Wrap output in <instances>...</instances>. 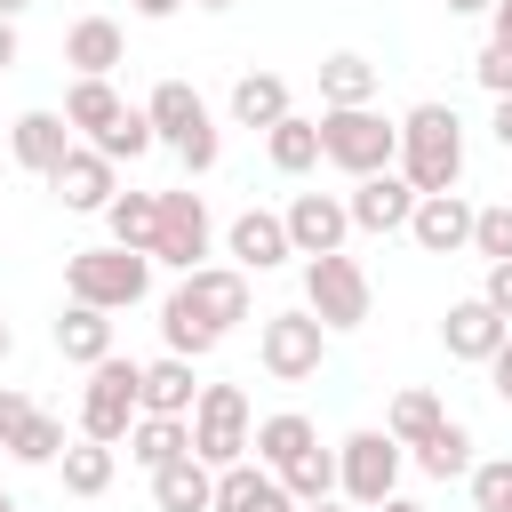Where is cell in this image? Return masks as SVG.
I'll list each match as a JSON object with an SVG mask.
<instances>
[{
    "instance_id": "cell-23",
    "label": "cell",
    "mask_w": 512,
    "mask_h": 512,
    "mask_svg": "<svg viewBox=\"0 0 512 512\" xmlns=\"http://www.w3.org/2000/svg\"><path fill=\"white\" fill-rule=\"evenodd\" d=\"M304 448H320V432H312V416H296V408H280V416H264V424L248 432V456H256L264 472H288Z\"/></svg>"
},
{
    "instance_id": "cell-33",
    "label": "cell",
    "mask_w": 512,
    "mask_h": 512,
    "mask_svg": "<svg viewBox=\"0 0 512 512\" xmlns=\"http://www.w3.org/2000/svg\"><path fill=\"white\" fill-rule=\"evenodd\" d=\"M160 336H168V352H176V360H208V352L224 344V336H216L184 296H168V304H160Z\"/></svg>"
},
{
    "instance_id": "cell-31",
    "label": "cell",
    "mask_w": 512,
    "mask_h": 512,
    "mask_svg": "<svg viewBox=\"0 0 512 512\" xmlns=\"http://www.w3.org/2000/svg\"><path fill=\"white\" fill-rule=\"evenodd\" d=\"M56 472H64V496H104L112 472H120V448H104V440H72V448L56 456Z\"/></svg>"
},
{
    "instance_id": "cell-6",
    "label": "cell",
    "mask_w": 512,
    "mask_h": 512,
    "mask_svg": "<svg viewBox=\"0 0 512 512\" xmlns=\"http://www.w3.org/2000/svg\"><path fill=\"white\" fill-rule=\"evenodd\" d=\"M136 368H144V360H120V352L88 368V392H80V440H104V448L128 440V424L144 416V408H136Z\"/></svg>"
},
{
    "instance_id": "cell-9",
    "label": "cell",
    "mask_w": 512,
    "mask_h": 512,
    "mask_svg": "<svg viewBox=\"0 0 512 512\" xmlns=\"http://www.w3.org/2000/svg\"><path fill=\"white\" fill-rule=\"evenodd\" d=\"M400 440L392 432H352L344 448H336V488H344V504H384V496H400Z\"/></svg>"
},
{
    "instance_id": "cell-53",
    "label": "cell",
    "mask_w": 512,
    "mask_h": 512,
    "mask_svg": "<svg viewBox=\"0 0 512 512\" xmlns=\"http://www.w3.org/2000/svg\"><path fill=\"white\" fill-rule=\"evenodd\" d=\"M192 8H232V0H192Z\"/></svg>"
},
{
    "instance_id": "cell-54",
    "label": "cell",
    "mask_w": 512,
    "mask_h": 512,
    "mask_svg": "<svg viewBox=\"0 0 512 512\" xmlns=\"http://www.w3.org/2000/svg\"><path fill=\"white\" fill-rule=\"evenodd\" d=\"M0 512H16V496H8V488H0Z\"/></svg>"
},
{
    "instance_id": "cell-29",
    "label": "cell",
    "mask_w": 512,
    "mask_h": 512,
    "mask_svg": "<svg viewBox=\"0 0 512 512\" xmlns=\"http://www.w3.org/2000/svg\"><path fill=\"white\" fill-rule=\"evenodd\" d=\"M104 224H112V248H136V256H152V232H160V192H112Z\"/></svg>"
},
{
    "instance_id": "cell-16",
    "label": "cell",
    "mask_w": 512,
    "mask_h": 512,
    "mask_svg": "<svg viewBox=\"0 0 512 512\" xmlns=\"http://www.w3.org/2000/svg\"><path fill=\"white\" fill-rule=\"evenodd\" d=\"M224 256H232L240 272H272V264H288L296 248H288V224H280L272 208H248V216H232V232H224Z\"/></svg>"
},
{
    "instance_id": "cell-55",
    "label": "cell",
    "mask_w": 512,
    "mask_h": 512,
    "mask_svg": "<svg viewBox=\"0 0 512 512\" xmlns=\"http://www.w3.org/2000/svg\"><path fill=\"white\" fill-rule=\"evenodd\" d=\"M0 160H8V144H0Z\"/></svg>"
},
{
    "instance_id": "cell-42",
    "label": "cell",
    "mask_w": 512,
    "mask_h": 512,
    "mask_svg": "<svg viewBox=\"0 0 512 512\" xmlns=\"http://www.w3.org/2000/svg\"><path fill=\"white\" fill-rule=\"evenodd\" d=\"M24 416H32V400H24L16 384H0V448L16 440V424H24Z\"/></svg>"
},
{
    "instance_id": "cell-37",
    "label": "cell",
    "mask_w": 512,
    "mask_h": 512,
    "mask_svg": "<svg viewBox=\"0 0 512 512\" xmlns=\"http://www.w3.org/2000/svg\"><path fill=\"white\" fill-rule=\"evenodd\" d=\"M96 152H104L112 168H120V160H144V152H152V120H144V104H128V112H120V128H112V136H96Z\"/></svg>"
},
{
    "instance_id": "cell-35",
    "label": "cell",
    "mask_w": 512,
    "mask_h": 512,
    "mask_svg": "<svg viewBox=\"0 0 512 512\" xmlns=\"http://www.w3.org/2000/svg\"><path fill=\"white\" fill-rule=\"evenodd\" d=\"M416 464H424L432 480H464V472H472L480 456H472V432H464V424L448 416V424H440V432H432V440L416 448Z\"/></svg>"
},
{
    "instance_id": "cell-2",
    "label": "cell",
    "mask_w": 512,
    "mask_h": 512,
    "mask_svg": "<svg viewBox=\"0 0 512 512\" xmlns=\"http://www.w3.org/2000/svg\"><path fill=\"white\" fill-rule=\"evenodd\" d=\"M144 120H152V144H168L184 160V176H208L224 160V136H216V120H208V104H200L192 80H160L144 96Z\"/></svg>"
},
{
    "instance_id": "cell-52",
    "label": "cell",
    "mask_w": 512,
    "mask_h": 512,
    "mask_svg": "<svg viewBox=\"0 0 512 512\" xmlns=\"http://www.w3.org/2000/svg\"><path fill=\"white\" fill-rule=\"evenodd\" d=\"M8 352H16V336H8V320H0V360H8Z\"/></svg>"
},
{
    "instance_id": "cell-40",
    "label": "cell",
    "mask_w": 512,
    "mask_h": 512,
    "mask_svg": "<svg viewBox=\"0 0 512 512\" xmlns=\"http://www.w3.org/2000/svg\"><path fill=\"white\" fill-rule=\"evenodd\" d=\"M472 72H480V88H488V96H512V40H488Z\"/></svg>"
},
{
    "instance_id": "cell-11",
    "label": "cell",
    "mask_w": 512,
    "mask_h": 512,
    "mask_svg": "<svg viewBox=\"0 0 512 512\" xmlns=\"http://www.w3.org/2000/svg\"><path fill=\"white\" fill-rule=\"evenodd\" d=\"M176 296H184L216 336H232V328L248 320V272H240V264H200V272L176 280Z\"/></svg>"
},
{
    "instance_id": "cell-43",
    "label": "cell",
    "mask_w": 512,
    "mask_h": 512,
    "mask_svg": "<svg viewBox=\"0 0 512 512\" xmlns=\"http://www.w3.org/2000/svg\"><path fill=\"white\" fill-rule=\"evenodd\" d=\"M488 392H496V400L512 408V336H504V344L488 352Z\"/></svg>"
},
{
    "instance_id": "cell-38",
    "label": "cell",
    "mask_w": 512,
    "mask_h": 512,
    "mask_svg": "<svg viewBox=\"0 0 512 512\" xmlns=\"http://www.w3.org/2000/svg\"><path fill=\"white\" fill-rule=\"evenodd\" d=\"M472 248H480L488 264H512V200H496V208H472Z\"/></svg>"
},
{
    "instance_id": "cell-8",
    "label": "cell",
    "mask_w": 512,
    "mask_h": 512,
    "mask_svg": "<svg viewBox=\"0 0 512 512\" xmlns=\"http://www.w3.org/2000/svg\"><path fill=\"white\" fill-rule=\"evenodd\" d=\"M256 360H264L272 384H304V376H320V360H328V328H320L312 312H272V320L256 328Z\"/></svg>"
},
{
    "instance_id": "cell-4",
    "label": "cell",
    "mask_w": 512,
    "mask_h": 512,
    "mask_svg": "<svg viewBox=\"0 0 512 512\" xmlns=\"http://www.w3.org/2000/svg\"><path fill=\"white\" fill-rule=\"evenodd\" d=\"M64 288H72V304H96V312H128V304H144V288H152V256H136V248H80L72 264H64Z\"/></svg>"
},
{
    "instance_id": "cell-22",
    "label": "cell",
    "mask_w": 512,
    "mask_h": 512,
    "mask_svg": "<svg viewBox=\"0 0 512 512\" xmlns=\"http://www.w3.org/2000/svg\"><path fill=\"white\" fill-rule=\"evenodd\" d=\"M56 352H64L72 368L112 360V312H96V304H64V312H56Z\"/></svg>"
},
{
    "instance_id": "cell-12",
    "label": "cell",
    "mask_w": 512,
    "mask_h": 512,
    "mask_svg": "<svg viewBox=\"0 0 512 512\" xmlns=\"http://www.w3.org/2000/svg\"><path fill=\"white\" fill-rule=\"evenodd\" d=\"M48 192H56L72 216H104V208H112V192H120V176H112V160H104L96 144H72V152H64V168L48 176Z\"/></svg>"
},
{
    "instance_id": "cell-21",
    "label": "cell",
    "mask_w": 512,
    "mask_h": 512,
    "mask_svg": "<svg viewBox=\"0 0 512 512\" xmlns=\"http://www.w3.org/2000/svg\"><path fill=\"white\" fill-rule=\"evenodd\" d=\"M128 56V40H120V24L112 16H80L72 32H64V64L80 72V80H112V64Z\"/></svg>"
},
{
    "instance_id": "cell-27",
    "label": "cell",
    "mask_w": 512,
    "mask_h": 512,
    "mask_svg": "<svg viewBox=\"0 0 512 512\" xmlns=\"http://www.w3.org/2000/svg\"><path fill=\"white\" fill-rule=\"evenodd\" d=\"M232 120L240 128H280L288 120V80L280 72H240L232 80Z\"/></svg>"
},
{
    "instance_id": "cell-36",
    "label": "cell",
    "mask_w": 512,
    "mask_h": 512,
    "mask_svg": "<svg viewBox=\"0 0 512 512\" xmlns=\"http://www.w3.org/2000/svg\"><path fill=\"white\" fill-rule=\"evenodd\" d=\"M280 488H288V504H320V496H336V448H304V456L280 472Z\"/></svg>"
},
{
    "instance_id": "cell-30",
    "label": "cell",
    "mask_w": 512,
    "mask_h": 512,
    "mask_svg": "<svg viewBox=\"0 0 512 512\" xmlns=\"http://www.w3.org/2000/svg\"><path fill=\"white\" fill-rule=\"evenodd\" d=\"M440 424H448V408H440V400H432L424 384H408V392H392V408H384V432H392L400 448H424V440H432Z\"/></svg>"
},
{
    "instance_id": "cell-1",
    "label": "cell",
    "mask_w": 512,
    "mask_h": 512,
    "mask_svg": "<svg viewBox=\"0 0 512 512\" xmlns=\"http://www.w3.org/2000/svg\"><path fill=\"white\" fill-rule=\"evenodd\" d=\"M392 168L416 184V200L456 192L464 184V120H456V104H416L400 120V160Z\"/></svg>"
},
{
    "instance_id": "cell-19",
    "label": "cell",
    "mask_w": 512,
    "mask_h": 512,
    "mask_svg": "<svg viewBox=\"0 0 512 512\" xmlns=\"http://www.w3.org/2000/svg\"><path fill=\"white\" fill-rule=\"evenodd\" d=\"M504 336H512V328H504V320H496L480 296L448 304V320H440V344H448V360H480V368H488V352H496Z\"/></svg>"
},
{
    "instance_id": "cell-17",
    "label": "cell",
    "mask_w": 512,
    "mask_h": 512,
    "mask_svg": "<svg viewBox=\"0 0 512 512\" xmlns=\"http://www.w3.org/2000/svg\"><path fill=\"white\" fill-rule=\"evenodd\" d=\"M64 152H72L64 112H24V120L8 128V160H16V168H32V176H56V168H64Z\"/></svg>"
},
{
    "instance_id": "cell-48",
    "label": "cell",
    "mask_w": 512,
    "mask_h": 512,
    "mask_svg": "<svg viewBox=\"0 0 512 512\" xmlns=\"http://www.w3.org/2000/svg\"><path fill=\"white\" fill-rule=\"evenodd\" d=\"M440 8H448V16H488L496 0H440Z\"/></svg>"
},
{
    "instance_id": "cell-14",
    "label": "cell",
    "mask_w": 512,
    "mask_h": 512,
    "mask_svg": "<svg viewBox=\"0 0 512 512\" xmlns=\"http://www.w3.org/2000/svg\"><path fill=\"white\" fill-rule=\"evenodd\" d=\"M280 224H288V248H296V256H336L344 232H352V216H344L336 192H296V200L280 208Z\"/></svg>"
},
{
    "instance_id": "cell-3",
    "label": "cell",
    "mask_w": 512,
    "mask_h": 512,
    "mask_svg": "<svg viewBox=\"0 0 512 512\" xmlns=\"http://www.w3.org/2000/svg\"><path fill=\"white\" fill-rule=\"evenodd\" d=\"M320 160L344 168L352 184L360 176H384L400 160V120H384L376 104H352V112H320Z\"/></svg>"
},
{
    "instance_id": "cell-15",
    "label": "cell",
    "mask_w": 512,
    "mask_h": 512,
    "mask_svg": "<svg viewBox=\"0 0 512 512\" xmlns=\"http://www.w3.org/2000/svg\"><path fill=\"white\" fill-rule=\"evenodd\" d=\"M408 240H416L424 256H456V248H472V200H464V192H432V200H416Z\"/></svg>"
},
{
    "instance_id": "cell-41",
    "label": "cell",
    "mask_w": 512,
    "mask_h": 512,
    "mask_svg": "<svg viewBox=\"0 0 512 512\" xmlns=\"http://www.w3.org/2000/svg\"><path fill=\"white\" fill-rule=\"evenodd\" d=\"M480 304L512 328V264H488V280H480Z\"/></svg>"
},
{
    "instance_id": "cell-32",
    "label": "cell",
    "mask_w": 512,
    "mask_h": 512,
    "mask_svg": "<svg viewBox=\"0 0 512 512\" xmlns=\"http://www.w3.org/2000/svg\"><path fill=\"white\" fill-rule=\"evenodd\" d=\"M264 152H272V168H280V176H304V168H320V120L288 112L280 128H264Z\"/></svg>"
},
{
    "instance_id": "cell-46",
    "label": "cell",
    "mask_w": 512,
    "mask_h": 512,
    "mask_svg": "<svg viewBox=\"0 0 512 512\" xmlns=\"http://www.w3.org/2000/svg\"><path fill=\"white\" fill-rule=\"evenodd\" d=\"M496 144L512 152V96H496Z\"/></svg>"
},
{
    "instance_id": "cell-47",
    "label": "cell",
    "mask_w": 512,
    "mask_h": 512,
    "mask_svg": "<svg viewBox=\"0 0 512 512\" xmlns=\"http://www.w3.org/2000/svg\"><path fill=\"white\" fill-rule=\"evenodd\" d=\"M488 24H496L488 40H512V0H496V8H488Z\"/></svg>"
},
{
    "instance_id": "cell-25",
    "label": "cell",
    "mask_w": 512,
    "mask_h": 512,
    "mask_svg": "<svg viewBox=\"0 0 512 512\" xmlns=\"http://www.w3.org/2000/svg\"><path fill=\"white\" fill-rule=\"evenodd\" d=\"M352 104H376V64L352 56V48H336L320 64V112H352Z\"/></svg>"
},
{
    "instance_id": "cell-39",
    "label": "cell",
    "mask_w": 512,
    "mask_h": 512,
    "mask_svg": "<svg viewBox=\"0 0 512 512\" xmlns=\"http://www.w3.org/2000/svg\"><path fill=\"white\" fill-rule=\"evenodd\" d=\"M464 480H472V504H480V512H512V456H488V464H472Z\"/></svg>"
},
{
    "instance_id": "cell-7",
    "label": "cell",
    "mask_w": 512,
    "mask_h": 512,
    "mask_svg": "<svg viewBox=\"0 0 512 512\" xmlns=\"http://www.w3.org/2000/svg\"><path fill=\"white\" fill-rule=\"evenodd\" d=\"M304 312L336 336V328H360L368 320V272L336 248V256H304Z\"/></svg>"
},
{
    "instance_id": "cell-45",
    "label": "cell",
    "mask_w": 512,
    "mask_h": 512,
    "mask_svg": "<svg viewBox=\"0 0 512 512\" xmlns=\"http://www.w3.org/2000/svg\"><path fill=\"white\" fill-rule=\"evenodd\" d=\"M16 56H24V48H16V24H8V16H0V72H8V64H16Z\"/></svg>"
},
{
    "instance_id": "cell-51",
    "label": "cell",
    "mask_w": 512,
    "mask_h": 512,
    "mask_svg": "<svg viewBox=\"0 0 512 512\" xmlns=\"http://www.w3.org/2000/svg\"><path fill=\"white\" fill-rule=\"evenodd\" d=\"M296 512H344V504H336V496H320V504H296Z\"/></svg>"
},
{
    "instance_id": "cell-44",
    "label": "cell",
    "mask_w": 512,
    "mask_h": 512,
    "mask_svg": "<svg viewBox=\"0 0 512 512\" xmlns=\"http://www.w3.org/2000/svg\"><path fill=\"white\" fill-rule=\"evenodd\" d=\"M128 8H136V16H152V24H160V16H176V8H184V0H128Z\"/></svg>"
},
{
    "instance_id": "cell-10",
    "label": "cell",
    "mask_w": 512,
    "mask_h": 512,
    "mask_svg": "<svg viewBox=\"0 0 512 512\" xmlns=\"http://www.w3.org/2000/svg\"><path fill=\"white\" fill-rule=\"evenodd\" d=\"M216 248V224H208V200L192 184L160 192V232H152V264H176V272H200Z\"/></svg>"
},
{
    "instance_id": "cell-24",
    "label": "cell",
    "mask_w": 512,
    "mask_h": 512,
    "mask_svg": "<svg viewBox=\"0 0 512 512\" xmlns=\"http://www.w3.org/2000/svg\"><path fill=\"white\" fill-rule=\"evenodd\" d=\"M152 504L160 512H216V472L200 456H176V464L152 472Z\"/></svg>"
},
{
    "instance_id": "cell-18",
    "label": "cell",
    "mask_w": 512,
    "mask_h": 512,
    "mask_svg": "<svg viewBox=\"0 0 512 512\" xmlns=\"http://www.w3.org/2000/svg\"><path fill=\"white\" fill-rule=\"evenodd\" d=\"M192 400H200L192 360L160 352V360H144V368H136V408H144V416H192Z\"/></svg>"
},
{
    "instance_id": "cell-34",
    "label": "cell",
    "mask_w": 512,
    "mask_h": 512,
    "mask_svg": "<svg viewBox=\"0 0 512 512\" xmlns=\"http://www.w3.org/2000/svg\"><path fill=\"white\" fill-rule=\"evenodd\" d=\"M64 448H72V432H64V416H48V408H32V416L16 424V440H8L16 464H56Z\"/></svg>"
},
{
    "instance_id": "cell-49",
    "label": "cell",
    "mask_w": 512,
    "mask_h": 512,
    "mask_svg": "<svg viewBox=\"0 0 512 512\" xmlns=\"http://www.w3.org/2000/svg\"><path fill=\"white\" fill-rule=\"evenodd\" d=\"M376 512H424V504H416V496H384Z\"/></svg>"
},
{
    "instance_id": "cell-20",
    "label": "cell",
    "mask_w": 512,
    "mask_h": 512,
    "mask_svg": "<svg viewBox=\"0 0 512 512\" xmlns=\"http://www.w3.org/2000/svg\"><path fill=\"white\" fill-rule=\"evenodd\" d=\"M216 512H296V504H288L280 472H264V464L248 456V464H224V472H216Z\"/></svg>"
},
{
    "instance_id": "cell-13",
    "label": "cell",
    "mask_w": 512,
    "mask_h": 512,
    "mask_svg": "<svg viewBox=\"0 0 512 512\" xmlns=\"http://www.w3.org/2000/svg\"><path fill=\"white\" fill-rule=\"evenodd\" d=\"M344 216H352V232H408V216H416V184H408L400 168L360 176L352 200H344Z\"/></svg>"
},
{
    "instance_id": "cell-26",
    "label": "cell",
    "mask_w": 512,
    "mask_h": 512,
    "mask_svg": "<svg viewBox=\"0 0 512 512\" xmlns=\"http://www.w3.org/2000/svg\"><path fill=\"white\" fill-rule=\"evenodd\" d=\"M120 112H128V96H120L112 80H72V96H64V128H80L88 144H96V136H112V128H120Z\"/></svg>"
},
{
    "instance_id": "cell-28",
    "label": "cell",
    "mask_w": 512,
    "mask_h": 512,
    "mask_svg": "<svg viewBox=\"0 0 512 512\" xmlns=\"http://www.w3.org/2000/svg\"><path fill=\"white\" fill-rule=\"evenodd\" d=\"M128 456H136L144 472H160V464L192 456V424H184V416H136V424H128Z\"/></svg>"
},
{
    "instance_id": "cell-5",
    "label": "cell",
    "mask_w": 512,
    "mask_h": 512,
    "mask_svg": "<svg viewBox=\"0 0 512 512\" xmlns=\"http://www.w3.org/2000/svg\"><path fill=\"white\" fill-rule=\"evenodd\" d=\"M192 456L208 464V472H224V464H248V432H256V416H248V392L240 384H200V400H192Z\"/></svg>"
},
{
    "instance_id": "cell-50",
    "label": "cell",
    "mask_w": 512,
    "mask_h": 512,
    "mask_svg": "<svg viewBox=\"0 0 512 512\" xmlns=\"http://www.w3.org/2000/svg\"><path fill=\"white\" fill-rule=\"evenodd\" d=\"M24 8H32V0H0V16H8V24H16V16H24Z\"/></svg>"
}]
</instances>
